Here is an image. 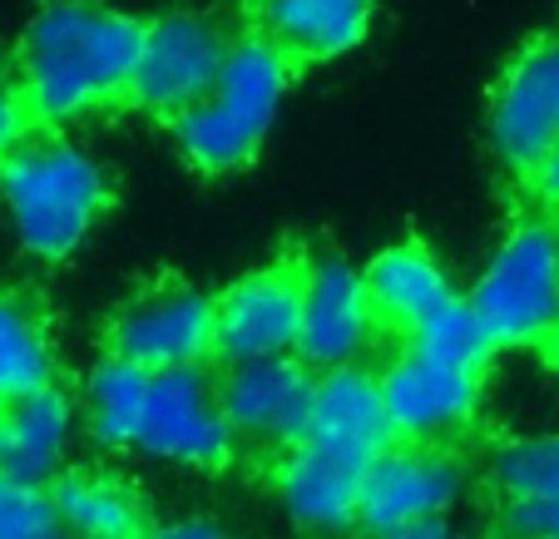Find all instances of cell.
Returning a JSON list of instances; mask_svg holds the SVG:
<instances>
[{
  "label": "cell",
  "mask_w": 559,
  "mask_h": 539,
  "mask_svg": "<svg viewBox=\"0 0 559 539\" xmlns=\"http://www.w3.org/2000/svg\"><path fill=\"white\" fill-rule=\"evenodd\" d=\"M144 45V25L95 0H55L31 21L21 40V74L31 119L70 124L129 95Z\"/></svg>",
  "instance_id": "1"
},
{
  "label": "cell",
  "mask_w": 559,
  "mask_h": 539,
  "mask_svg": "<svg viewBox=\"0 0 559 539\" xmlns=\"http://www.w3.org/2000/svg\"><path fill=\"white\" fill-rule=\"evenodd\" d=\"M109 357L134 361L148 376L199 371L218 357V302L189 283H154L109 327Z\"/></svg>",
  "instance_id": "5"
},
{
  "label": "cell",
  "mask_w": 559,
  "mask_h": 539,
  "mask_svg": "<svg viewBox=\"0 0 559 539\" xmlns=\"http://www.w3.org/2000/svg\"><path fill=\"white\" fill-rule=\"evenodd\" d=\"M25 129H31V105H25L21 74L11 64H0V164L25 144Z\"/></svg>",
  "instance_id": "25"
},
{
  "label": "cell",
  "mask_w": 559,
  "mask_h": 539,
  "mask_svg": "<svg viewBox=\"0 0 559 539\" xmlns=\"http://www.w3.org/2000/svg\"><path fill=\"white\" fill-rule=\"evenodd\" d=\"M0 203L31 257L60 263L90 238L109 203V179L80 144L25 139L0 164Z\"/></svg>",
  "instance_id": "2"
},
{
  "label": "cell",
  "mask_w": 559,
  "mask_h": 539,
  "mask_svg": "<svg viewBox=\"0 0 559 539\" xmlns=\"http://www.w3.org/2000/svg\"><path fill=\"white\" fill-rule=\"evenodd\" d=\"M496 347H530L559 332V228L520 223L471 292Z\"/></svg>",
  "instance_id": "4"
},
{
  "label": "cell",
  "mask_w": 559,
  "mask_h": 539,
  "mask_svg": "<svg viewBox=\"0 0 559 539\" xmlns=\"http://www.w3.org/2000/svg\"><path fill=\"white\" fill-rule=\"evenodd\" d=\"M277 490H283L287 515L302 529L317 535H342L357 525V500H361V476L352 466H337L328 455L293 445L277 470Z\"/></svg>",
  "instance_id": "17"
},
{
  "label": "cell",
  "mask_w": 559,
  "mask_h": 539,
  "mask_svg": "<svg viewBox=\"0 0 559 539\" xmlns=\"http://www.w3.org/2000/svg\"><path fill=\"white\" fill-rule=\"evenodd\" d=\"M302 445L337 460V466H352L357 476H367L371 460H381L396 445L386 402H381V381L357 367L317 376L312 421H307Z\"/></svg>",
  "instance_id": "14"
},
{
  "label": "cell",
  "mask_w": 559,
  "mask_h": 539,
  "mask_svg": "<svg viewBox=\"0 0 559 539\" xmlns=\"http://www.w3.org/2000/svg\"><path fill=\"white\" fill-rule=\"evenodd\" d=\"M490 144L515 173H539L559 148V40L520 50L490 99Z\"/></svg>",
  "instance_id": "8"
},
{
  "label": "cell",
  "mask_w": 559,
  "mask_h": 539,
  "mask_svg": "<svg viewBox=\"0 0 559 539\" xmlns=\"http://www.w3.org/2000/svg\"><path fill=\"white\" fill-rule=\"evenodd\" d=\"M144 539H223V529H218V525H209V519H179V525L148 529Z\"/></svg>",
  "instance_id": "27"
},
{
  "label": "cell",
  "mask_w": 559,
  "mask_h": 539,
  "mask_svg": "<svg viewBox=\"0 0 559 539\" xmlns=\"http://www.w3.org/2000/svg\"><path fill=\"white\" fill-rule=\"evenodd\" d=\"M148 371H139L134 361L105 357L85 381V416L90 431L99 445H134L139 441V421L148 406Z\"/></svg>",
  "instance_id": "21"
},
{
  "label": "cell",
  "mask_w": 559,
  "mask_h": 539,
  "mask_svg": "<svg viewBox=\"0 0 559 539\" xmlns=\"http://www.w3.org/2000/svg\"><path fill=\"white\" fill-rule=\"evenodd\" d=\"M412 351L441 361V367L475 371V376H480V367H486L490 351H496V337L486 332L480 312L455 297V302H445L441 312H431L421 327H412Z\"/></svg>",
  "instance_id": "22"
},
{
  "label": "cell",
  "mask_w": 559,
  "mask_h": 539,
  "mask_svg": "<svg viewBox=\"0 0 559 539\" xmlns=\"http://www.w3.org/2000/svg\"><path fill=\"white\" fill-rule=\"evenodd\" d=\"M535 183H539V193H545V199L559 208V148H555V154H549V159H545V169L535 173Z\"/></svg>",
  "instance_id": "29"
},
{
  "label": "cell",
  "mask_w": 559,
  "mask_h": 539,
  "mask_svg": "<svg viewBox=\"0 0 559 539\" xmlns=\"http://www.w3.org/2000/svg\"><path fill=\"white\" fill-rule=\"evenodd\" d=\"M55 535H64V525L55 515L50 486L0 476V539H55Z\"/></svg>",
  "instance_id": "24"
},
{
  "label": "cell",
  "mask_w": 559,
  "mask_h": 539,
  "mask_svg": "<svg viewBox=\"0 0 559 539\" xmlns=\"http://www.w3.org/2000/svg\"><path fill=\"white\" fill-rule=\"evenodd\" d=\"M258 21L287 60H332L367 35L371 0H263Z\"/></svg>",
  "instance_id": "16"
},
{
  "label": "cell",
  "mask_w": 559,
  "mask_h": 539,
  "mask_svg": "<svg viewBox=\"0 0 559 539\" xmlns=\"http://www.w3.org/2000/svg\"><path fill=\"white\" fill-rule=\"evenodd\" d=\"M545 347H549V367H555V371H559V332H555V337H549V342H545Z\"/></svg>",
  "instance_id": "30"
},
{
  "label": "cell",
  "mask_w": 559,
  "mask_h": 539,
  "mask_svg": "<svg viewBox=\"0 0 559 539\" xmlns=\"http://www.w3.org/2000/svg\"><path fill=\"white\" fill-rule=\"evenodd\" d=\"M233 445H238V435H233L218 392L203 371H164L148 381V406L139 421L134 451L169 460V466L218 470L228 466Z\"/></svg>",
  "instance_id": "7"
},
{
  "label": "cell",
  "mask_w": 559,
  "mask_h": 539,
  "mask_svg": "<svg viewBox=\"0 0 559 539\" xmlns=\"http://www.w3.org/2000/svg\"><path fill=\"white\" fill-rule=\"evenodd\" d=\"M74 431V402L60 386L25 396V402L0 411V476L31 480V486H55L64 476V445Z\"/></svg>",
  "instance_id": "15"
},
{
  "label": "cell",
  "mask_w": 559,
  "mask_h": 539,
  "mask_svg": "<svg viewBox=\"0 0 559 539\" xmlns=\"http://www.w3.org/2000/svg\"><path fill=\"white\" fill-rule=\"evenodd\" d=\"M461 486H465V470L451 451H436V445H391L361 476L357 525L367 535H386V529L441 519L461 500Z\"/></svg>",
  "instance_id": "9"
},
{
  "label": "cell",
  "mask_w": 559,
  "mask_h": 539,
  "mask_svg": "<svg viewBox=\"0 0 559 539\" xmlns=\"http://www.w3.org/2000/svg\"><path fill=\"white\" fill-rule=\"evenodd\" d=\"M228 50L233 40L209 15H164V21L144 25L129 99L144 105L148 115H169L179 124L189 109H199L213 95Z\"/></svg>",
  "instance_id": "6"
},
{
  "label": "cell",
  "mask_w": 559,
  "mask_h": 539,
  "mask_svg": "<svg viewBox=\"0 0 559 539\" xmlns=\"http://www.w3.org/2000/svg\"><path fill=\"white\" fill-rule=\"evenodd\" d=\"M317 376L297 357H267L233 367L218 386V406L228 416L233 435L253 445H302L307 421H312Z\"/></svg>",
  "instance_id": "12"
},
{
  "label": "cell",
  "mask_w": 559,
  "mask_h": 539,
  "mask_svg": "<svg viewBox=\"0 0 559 539\" xmlns=\"http://www.w3.org/2000/svg\"><path fill=\"white\" fill-rule=\"evenodd\" d=\"M381 402H386L391 431L406 445H436L475 421L480 411V376L455 371L406 347L381 371Z\"/></svg>",
  "instance_id": "13"
},
{
  "label": "cell",
  "mask_w": 559,
  "mask_h": 539,
  "mask_svg": "<svg viewBox=\"0 0 559 539\" xmlns=\"http://www.w3.org/2000/svg\"><path fill=\"white\" fill-rule=\"evenodd\" d=\"M55 515L74 539H144V500L105 470H64L50 486Z\"/></svg>",
  "instance_id": "19"
},
{
  "label": "cell",
  "mask_w": 559,
  "mask_h": 539,
  "mask_svg": "<svg viewBox=\"0 0 559 539\" xmlns=\"http://www.w3.org/2000/svg\"><path fill=\"white\" fill-rule=\"evenodd\" d=\"M367 292L371 307H377L381 322H396V327H421L431 312H441L445 302H455L451 277L436 263L431 248L421 243H402L386 248L377 263L367 267Z\"/></svg>",
  "instance_id": "18"
},
{
  "label": "cell",
  "mask_w": 559,
  "mask_h": 539,
  "mask_svg": "<svg viewBox=\"0 0 559 539\" xmlns=\"http://www.w3.org/2000/svg\"><path fill=\"white\" fill-rule=\"evenodd\" d=\"M377 307L367 292V273H357L342 257H317L307 263L302 287V327H297V361L328 371L357 367L367 351L371 332H377Z\"/></svg>",
  "instance_id": "11"
},
{
  "label": "cell",
  "mask_w": 559,
  "mask_h": 539,
  "mask_svg": "<svg viewBox=\"0 0 559 539\" xmlns=\"http://www.w3.org/2000/svg\"><path fill=\"white\" fill-rule=\"evenodd\" d=\"M55 539H74V535H70V529H64V535H55Z\"/></svg>",
  "instance_id": "31"
},
{
  "label": "cell",
  "mask_w": 559,
  "mask_h": 539,
  "mask_svg": "<svg viewBox=\"0 0 559 539\" xmlns=\"http://www.w3.org/2000/svg\"><path fill=\"white\" fill-rule=\"evenodd\" d=\"M490 480H496V490L510 500V505L555 500L559 495V431L500 445L496 466H490Z\"/></svg>",
  "instance_id": "23"
},
{
  "label": "cell",
  "mask_w": 559,
  "mask_h": 539,
  "mask_svg": "<svg viewBox=\"0 0 559 539\" xmlns=\"http://www.w3.org/2000/svg\"><path fill=\"white\" fill-rule=\"evenodd\" d=\"M283 89H287V55L277 45H267L263 35L233 40L213 95L179 119L183 159L203 173L243 169L263 148L267 124H273L277 105H283Z\"/></svg>",
  "instance_id": "3"
},
{
  "label": "cell",
  "mask_w": 559,
  "mask_h": 539,
  "mask_svg": "<svg viewBox=\"0 0 559 539\" xmlns=\"http://www.w3.org/2000/svg\"><path fill=\"white\" fill-rule=\"evenodd\" d=\"M55 386V342L45 312L21 292H0V411Z\"/></svg>",
  "instance_id": "20"
},
{
  "label": "cell",
  "mask_w": 559,
  "mask_h": 539,
  "mask_svg": "<svg viewBox=\"0 0 559 539\" xmlns=\"http://www.w3.org/2000/svg\"><path fill=\"white\" fill-rule=\"evenodd\" d=\"M371 539H465L455 535L445 519H426V525H406V529H386V535H371Z\"/></svg>",
  "instance_id": "28"
},
{
  "label": "cell",
  "mask_w": 559,
  "mask_h": 539,
  "mask_svg": "<svg viewBox=\"0 0 559 539\" xmlns=\"http://www.w3.org/2000/svg\"><path fill=\"white\" fill-rule=\"evenodd\" d=\"M302 287H307V263H297V257H283V263L258 267L243 283H233L218 297V357L243 367V361H267L297 351Z\"/></svg>",
  "instance_id": "10"
},
{
  "label": "cell",
  "mask_w": 559,
  "mask_h": 539,
  "mask_svg": "<svg viewBox=\"0 0 559 539\" xmlns=\"http://www.w3.org/2000/svg\"><path fill=\"white\" fill-rule=\"evenodd\" d=\"M506 525L515 539H559V495L555 500H530V505H510Z\"/></svg>",
  "instance_id": "26"
}]
</instances>
